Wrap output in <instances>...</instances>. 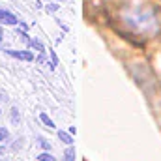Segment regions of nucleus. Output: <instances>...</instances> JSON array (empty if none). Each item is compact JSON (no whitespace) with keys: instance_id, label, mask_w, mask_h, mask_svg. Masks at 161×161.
<instances>
[{"instance_id":"nucleus-1","label":"nucleus","mask_w":161,"mask_h":161,"mask_svg":"<svg viewBox=\"0 0 161 161\" xmlns=\"http://www.w3.org/2000/svg\"><path fill=\"white\" fill-rule=\"evenodd\" d=\"M9 56H13V58H19V60H34V54L32 53H28V51H6Z\"/></svg>"},{"instance_id":"nucleus-2","label":"nucleus","mask_w":161,"mask_h":161,"mask_svg":"<svg viewBox=\"0 0 161 161\" xmlns=\"http://www.w3.org/2000/svg\"><path fill=\"white\" fill-rule=\"evenodd\" d=\"M0 23H4V25H17L19 21H17V17H15L13 13H9V11H0Z\"/></svg>"},{"instance_id":"nucleus-3","label":"nucleus","mask_w":161,"mask_h":161,"mask_svg":"<svg viewBox=\"0 0 161 161\" xmlns=\"http://www.w3.org/2000/svg\"><path fill=\"white\" fill-rule=\"evenodd\" d=\"M58 139H60L64 144H69V146L73 144V137H71L69 133H66V131H58Z\"/></svg>"},{"instance_id":"nucleus-4","label":"nucleus","mask_w":161,"mask_h":161,"mask_svg":"<svg viewBox=\"0 0 161 161\" xmlns=\"http://www.w3.org/2000/svg\"><path fill=\"white\" fill-rule=\"evenodd\" d=\"M9 118H11V124L13 125H19V122H21V118H19V109H11V114H9Z\"/></svg>"},{"instance_id":"nucleus-5","label":"nucleus","mask_w":161,"mask_h":161,"mask_svg":"<svg viewBox=\"0 0 161 161\" xmlns=\"http://www.w3.org/2000/svg\"><path fill=\"white\" fill-rule=\"evenodd\" d=\"M40 120L43 122V124H45V125H47V127H51V129H53V127H54V122L51 120V118H49V116H47V114H45V113H40Z\"/></svg>"},{"instance_id":"nucleus-6","label":"nucleus","mask_w":161,"mask_h":161,"mask_svg":"<svg viewBox=\"0 0 161 161\" xmlns=\"http://www.w3.org/2000/svg\"><path fill=\"white\" fill-rule=\"evenodd\" d=\"M0 141L2 142H8L9 141V131L6 127H0Z\"/></svg>"},{"instance_id":"nucleus-7","label":"nucleus","mask_w":161,"mask_h":161,"mask_svg":"<svg viewBox=\"0 0 161 161\" xmlns=\"http://www.w3.org/2000/svg\"><path fill=\"white\" fill-rule=\"evenodd\" d=\"M75 159V152H73V148H69L66 154H64V158H62V161H73Z\"/></svg>"},{"instance_id":"nucleus-8","label":"nucleus","mask_w":161,"mask_h":161,"mask_svg":"<svg viewBox=\"0 0 161 161\" xmlns=\"http://www.w3.org/2000/svg\"><path fill=\"white\" fill-rule=\"evenodd\" d=\"M30 45H32L34 49H38L40 53H43V51H45V49H43V45H41V43H40L38 40H30Z\"/></svg>"},{"instance_id":"nucleus-9","label":"nucleus","mask_w":161,"mask_h":161,"mask_svg":"<svg viewBox=\"0 0 161 161\" xmlns=\"http://www.w3.org/2000/svg\"><path fill=\"white\" fill-rule=\"evenodd\" d=\"M38 159H40V161H56L51 154H47V152H45V154H41V156H38Z\"/></svg>"},{"instance_id":"nucleus-10","label":"nucleus","mask_w":161,"mask_h":161,"mask_svg":"<svg viewBox=\"0 0 161 161\" xmlns=\"http://www.w3.org/2000/svg\"><path fill=\"white\" fill-rule=\"evenodd\" d=\"M58 8H60L58 4H49L47 6V11H58Z\"/></svg>"},{"instance_id":"nucleus-11","label":"nucleus","mask_w":161,"mask_h":161,"mask_svg":"<svg viewBox=\"0 0 161 161\" xmlns=\"http://www.w3.org/2000/svg\"><path fill=\"white\" fill-rule=\"evenodd\" d=\"M40 144L43 146V148H45V150H51V144H49V142H47L45 139H40Z\"/></svg>"},{"instance_id":"nucleus-12","label":"nucleus","mask_w":161,"mask_h":161,"mask_svg":"<svg viewBox=\"0 0 161 161\" xmlns=\"http://www.w3.org/2000/svg\"><path fill=\"white\" fill-rule=\"evenodd\" d=\"M4 150H6V148H4V146H0V154H4Z\"/></svg>"},{"instance_id":"nucleus-13","label":"nucleus","mask_w":161,"mask_h":161,"mask_svg":"<svg viewBox=\"0 0 161 161\" xmlns=\"http://www.w3.org/2000/svg\"><path fill=\"white\" fill-rule=\"evenodd\" d=\"M0 36H2V30H0Z\"/></svg>"},{"instance_id":"nucleus-14","label":"nucleus","mask_w":161,"mask_h":161,"mask_svg":"<svg viewBox=\"0 0 161 161\" xmlns=\"http://www.w3.org/2000/svg\"><path fill=\"white\" fill-rule=\"evenodd\" d=\"M0 114H2V113H0Z\"/></svg>"}]
</instances>
